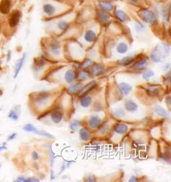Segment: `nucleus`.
Instances as JSON below:
<instances>
[{
	"mask_svg": "<svg viewBox=\"0 0 171 182\" xmlns=\"http://www.w3.org/2000/svg\"><path fill=\"white\" fill-rule=\"evenodd\" d=\"M52 99L50 93L47 92H42L37 93L34 98V102L38 107H44L48 105Z\"/></svg>",
	"mask_w": 171,
	"mask_h": 182,
	"instance_id": "obj_1",
	"label": "nucleus"
},
{
	"mask_svg": "<svg viewBox=\"0 0 171 182\" xmlns=\"http://www.w3.org/2000/svg\"><path fill=\"white\" fill-rule=\"evenodd\" d=\"M139 15L144 22L151 24H155L157 23V18H156L155 13L150 9H141L139 12Z\"/></svg>",
	"mask_w": 171,
	"mask_h": 182,
	"instance_id": "obj_2",
	"label": "nucleus"
},
{
	"mask_svg": "<svg viewBox=\"0 0 171 182\" xmlns=\"http://www.w3.org/2000/svg\"><path fill=\"white\" fill-rule=\"evenodd\" d=\"M97 86V83L95 81H92L88 83L82 89H81L80 92L78 96L80 97H82L83 96H84L87 95V93H89L91 90H92L94 87H96Z\"/></svg>",
	"mask_w": 171,
	"mask_h": 182,
	"instance_id": "obj_3",
	"label": "nucleus"
},
{
	"mask_svg": "<svg viewBox=\"0 0 171 182\" xmlns=\"http://www.w3.org/2000/svg\"><path fill=\"white\" fill-rule=\"evenodd\" d=\"M50 50L51 53L54 56H59L61 53L60 45L58 42L53 41L50 45Z\"/></svg>",
	"mask_w": 171,
	"mask_h": 182,
	"instance_id": "obj_4",
	"label": "nucleus"
},
{
	"mask_svg": "<svg viewBox=\"0 0 171 182\" xmlns=\"http://www.w3.org/2000/svg\"><path fill=\"white\" fill-rule=\"evenodd\" d=\"M88 123L89 126L92 127L93 129H96L100 127V126L102 125V121L96 115H92L91 116L88 120Z\"/></svg>",
	"mask_w": 171,
	"mask_h": 182,
	"instance_id": "obj_5",
	"label": "nucleus"
},
{
	"mask_svg": "<svg viewBox=\"0 0 171 182\" xmlns=\"http://www.w3.org/2000/svg\"><path fill=\"white\" fill-rule=\"evenodd\" d=\"M11 8V0H2L0 3V12L3 14L9 13Z\"/></svg>",
	"mask_w": 171,
	"mask_h": 182,
	"instance_id": "obj_6",
	"label": "nucleus"
},
{
	"mask_svg": "<svg viewBox=\"0 0 171 182\" xmlns=\"http://www.w3.org/2000/svg\"><path fill=\"white\" fill-rule=\"evenodd\" d=\"M151 59L154 63H159L162 60V53L157 48H156L150 56Z\"/></svg>",
	"mask_w": 171,
	"mask_h": 182,
	"instance_id": "obj_7",
	"label": "nucleus"
},
{
	"mask_svg": "<svg viewBox=\"0 0 171 182\" xmlns=\"http://www.w3.org/2000/svg\"><path fill=\"white\" fill-rule=\"evenodd\" d=\"M125 107L128 112L133 113L138 110V105L134 101L128 100L125 102Z\"/></svg>",
	"mask_w": 171,
	"mask_h": 182,
	"instance_id": "obj_8",
	"label": "nucleus"
},
{
	"mask_svg": "<svg viewBox=\"0 0 171 182\" xmlns=\"http://www.w3.org/2000/svg\"><path fill=\"white\" fill-rule=\"evenodd\" d=\"M50 118L54 123H59L61 122L63 118L62 113L59 110H55L51 114Z\"/></svg>",
	"mask_w": 171,
	"mask_h": 182,
	"instance_id": "obj_9",
	"label": "nucleus"
},
{
	"mask_svg": "<svg viewBox=\"0 0 171 182\" xmlns=\"http://www.w3.org/2000/svg\"><path fill=\"white\" fill-rule=\"evenodd\" d=\"M118 87H119V89H120V90H121V92L122 95L125 96H128L132 89V86L126 83H121L119 84Z\"/></svg>",
	"mask_w": 171,
	"mask_h": 182,
	"instance_id": "obj_10",
	"label": "nucleus"
},
{
	"mask_svg": "<svg viewBox=\"0 0 171 182\" xmlns=\"http://www.w3.org/2000/svg\"><path fill=\"white\" fill-rule=\"evenodd\" d=\"M20 12H18V11H16V12H14L9 20V24L10 26L12 27H15L16 25H17V24H18V22H19V21H20Z\"/></svg>",
	"mask_w": 171,
	"mask_h": 182,
	"instance_id": "obj_11",
	"label": "nucleus"
},
{
	"mask_svg": "<svg viewBox=\"0 0 171 182\" xmlns=\"http://www.w3.org/2000/svg\"><path fill=\"white\" fill-rule=\"evenodd\" d=\"M114 129L116 133L118 134H125L127 132L128 129V127L125 123H117L114 127Z\"/></svg>",
	"mask_w": 171,
	"mask_h": 182,
	"instance_id": "obj_12",
	"label": "nucleus"
},
{
	"mask_svg": "<svg viewBox=\"0 0 171 182\" xmlns=\"http://www.w3.org/2000/svg\"><path fill=\"white\" fill-rule=\"evenodd\" d=\"M65 82L68 83H72L75 81L76 74L75 72L72 70H68L66 71L64 75Z\"/></svg>",
	"mask_w": 171,
	"mask_h": 182,
	"instance_id": "obj_13",
	"label": "nucleus"
},
{
	"mask_svg": "<svg viewBox=\"0 0 171 182\" xmlns=\"http://www.w3.org/2000/svg\"><path fill=\"white\" fill-rule=\"evenodd\" d=\"M43 11L48 16H52L56 12V8L51 3H46L43 6Z\"/></svg>",
	"mask_w": 171,
	"mask_h": 182,
	"instance_id": "obj_14",
	"label": "nucleus"
},
{
	"mask_svg": "<svg viewBox=\"0 0 171 182\" xmlns=\"http://www.w3.org/2000/svg\"><path fill=\"white\" fill-rule=\"evenodd\" d=\"M84 39L88 43H92L95 42L96 39V35L95 32L92 30L87 31L84 35Z\"/></svg>",
	"mask_w": 171,
	"mask_h": 182,
	"instance_id": "obj_15",
	"label": "nucleus"
},
{
	"mask_svg": "<svg viewBox=\"0 0 171 182\" xmlns=\"http://www.w3.org/2000/svg\"><path fill=\"white\" fill-rule=\"evenodd\" d=\"M80 137L81 140L84 141H87L90 140V133L89 130L86 127H83L80 130Z\"/></svg>",
	"mask_w": 171,
	"mask_h": 182,
	"instance_id": "obj_16",
	"label": "nucleus"
},
{
	"mask_svg": "<svg viewBox=\"0 0 171 182\" xmlns=\"http://www.w3.org/2000/svg\"><path fill=\"white\" fill-rule=\"evenodd\" d=\"M98 19L101 23L105 24L108 23V21H110V16L104 11L100 10L98 12Z\"/></svg>",
	"mask_w": 171,
	"mask_h": 182,
	"instance_id": "obj_17",
	"label": "nucleus"
},
{
	"mask_svg": "<svg viewBox=\"0 0 171 182\" xmlns=\"http://www.w3.org/2000/svg\"><path fill=\"white\" fill-rule=\"evenodd\" d=\"M104 70V65L103 64H95L92 67V72L94 75H100Z\"/></svg>",
	"mask_w": 171,
	"mask_h": 182,
	"instance_id": "obj_18",
	"label": "nucleus"
},
{
	"mask_svg": "<svg viewBox=\"0 0 171 182\" xmlns=\"http://www.w3.org/2000/svg\"><path fill=\"white\" fill-rule=\"evenodd\" d=\"M148 65V62L147 60H140L134 64V68L136 70H144L147 68Z\"/></svg>",
	"mask_w": 171,
	"mask_h": 182,
	"instance_id": "obj_19",
	"label": "nucleus"
},
{
	"mask_svg": "<svg viewBox=\"0 0 171 182\" xmlns=\"http://www.w3.org/2000/svg\"><path fill=\"white\" fill-rule=\"evenodd\" d=\"M92 103V97L89 96H84L82 97L80 100V105L83 107H88Z\"/></svg>",
	"mask_w": 171,
	"mask_h": 182,
	"instance_id": "obj_20",
	"label": "nucleus"
},
{
	"mask_svg": "<svg viewBox=\"0 0 171 182\" xmlns=\"http://www.w3.org/2000/svg\"><path fill=\"white\" fill-rule=\"evenodd\" d=\"M154 111L156 114H157L158 115L161 116L162 118H168L169 117V115L168 114L165 109L162 108V107L159 106V105H157L154 107Z\"/></svg>",
	"mask_w": 171,
	"mask_h": 182,
	"instance_id": "obj_21",
	"label": "nucleus"
},
{
	"mask_svg": "<svg viewBox=\"0 0 171 182\" xmlns=\"http://www.w3.org/2000/svg\"><path fill=\"white\" fill-rule=\"evenodd\" d=\"M128 47L127 46L126 43L125 42L119 43L117 47H116V50H117L118 53L121 54L126 53L127 52H128Z\"/></svg>",
	"mask_w": 171,
	"mask_h": 182,
	"instance_id": "obj_22",
	"label": "nucleus"
},
{
	"mask_svg": "<svg viewBox=\"0 0 171 182\" xmlns=\"http://www.w3.org/2000/svg\"><path fill=\"white\" fill-rule=\"evenodd\" d=\"M83 86V84L82 83H77L76 84L70 86V87H68V92L72 94H74L76 93H77L78 91Z\"/></svg>",
	"mask_w": 171,
	"mask_h": 182,
	"instance_id": "obj_23",
	"label": "nucleus"
},
{
	"mask_svg": "<svg viewBox=\"0 0 171 182\" xmlns=\"http://www.w3.org/2000/svg\"><path fill=\"white\" fill-rule=\"evenodd\" d=\"M45 65V62L42 60H35L34 68L35 71H39L42 70Z\"/></svg>",
	"mask_w": 171,
	"mask_h": 182,
	"instance_id": "obj_24",
	"label": "nucleus"
},
{
	"mask_svg": "<svg viewBox=\"0 0 171 182\" xmlns=\"http://www.w3.org/2000/svg\"><path fill=\"white\" fill-rule=\"evenodd\" d=\"M159 89L158 87L154 86H150L148 87L147 89V93L149 96H156L159 94Z\"/></svg>",
	"mask_w": 171,
	"mask_h": 182,
	"instance_id": "obj_25",
	"label": "nucleus"
},
{
	"mask_svg": "<svg viewBox=\"0 0 171 182\" xmlns=\"http://www.w3.org/2000/svg\"><path fill=\"white\" fill-rule=\"evenodd\" d=\"M25 55L24 54V55L23 56V57H21V60L19 61V62H18V64H17V67H16V71H15V75H14V78H16L18 74L20 73L21 69V67H22L23 65H24V61H25Z\"/></svg>",
	"mask_w": 171,
	"mask_h": 182,
	"instance_id": "obj_26",
	"label": "nucleus"
},
{
	"mask_svg": "<svg viewBox=\"0 0 171 182\" xmlns=\"http://www.w3.org/2000/svg\"><path fill=\"white\" fill-rule=\"evenodd\" d=\"M134 59L132 57H130V56H127L122 58L121 60L119 61L118 64L120 65H130V64H132L133 61H134Z\"/></svg>",
	"mask_w": 171,
	"mask_h": 182,
	"instance_id": "obj_27",
	"label": "nucleus"
},
{
	"mask_svg": "<svg viewBox=\"0 0 171 182\" xmlns=\"http://www.w3.org/2000/svg\"><path fill=\"white\" fill-rule=\"evenodd\" d=\"M116 17L117 19H118L122 22H125L127 20V16L126 14L124 13L121 10H117L115 13Z\"/></svg>",
	"mask_w": 171,
	"mask_h": 182,
	"instance_id": "obj_28",
	"label": "nucleus"
},
{
	"mask_svg": "<svg viewBox=\"0 0 171 182\" xmlns=\"http://www.w3.org/2000/svg\"><path fill=\"white\" fill-rule=\"evenodd\" d=\"M162 16L164 20L165 21H169L170 17V4H169L166 7H165V9L163 11Z\"/></svg>",
	"mask_w": 171,
	"mask_h": 182,
	"instance_id": "obj_29",
	"label": "nucleus"
},
{
	"mask_svg": "<svg viewBox=\"0 0 171 182\" xmlns=\"http://www.w3.org/2000/svg\"><path fill=\"white\" fill-rule=\"evenodd\" d=\"M68 23L65 21H60L58 24V27L61 31H65L68 28Z\"/></svg>",
	"mask_w": 171,
	"mask_h": 182,
	"instance_id": "obj_30",
	"label": "nucleus"
},
{
	"mask_svg": "<svg viewBox=\"0 0 171 182\" xmlns=\"http://www.w3.org/2000/svg\"><path fill=\"white\" fill-rule=\"evenodd\" d=\"M81 125V122L79 121V120H75L73 122H72L70 126V128L73 130V131H76L77 130L78 127L80 126Z\"/></svg>",
	"mask_w": 171,
	"mask_h": 182,
	"instance_id": "obj_31",
	"label": "nucleus"
},
{
	"mask_svg": "<svg viewBox=\"0 0 171 182\" xmlns=\"http://www.w3.org/2000/svg\"><path fill=\"white\" fill-rule=\"evenodd\" d=\"M154 75V73L153 71L148 70L147 71L145 72L144 74L143 75V78L144 80H147V81H148L149 79L151 78L152 77H153Z\"/></svg>",
	"mask_w": 171,
	"mask_h": 182,
	"instance_id": "obj_32",
	"label": "nucleus"
},
{
	"mask_svg": "<svg viewBox=\"0 0 171 182\" xmlns=\"http://www.w3.org/2000/svg\"><path fill=\"white\" fill-rule=\"evenodd\" d=\"M90 77V74L87 71L85 70H83L79 74V78L83 80V79H88Z\"/></svg>",
	"mask_w": 171,
	"mask_h": 182,
	"instance_id": "obj_33",
	"label": "nucleus"
},
{
	"mask_svg": "<svg viewBox=\"0 0 171 182\" xmlns=\"http://www.w3.org/2000/svg\"><path fill=\"white\" fill-rule=\"evenodd\" d=\"M17 181H24V182H32V181H39V180L35 178H25L24 177H18Z\"/></svg>",
	"mask_w": 171,
	"mask_h": 182,
	"instance_id": "obj_34",
	"label": "nucleus"
},
{
	"mask_svg": "<svg viewBox=\"0 0 171 182\" xmlns=\"http://www.w3.org/2000/svg\"><path fill=\"white\" fill-rule=\"evenodd\" d=\"M37 129L35 128V127L32 125V124H26L25 125L24 127V129L25 131V132H33L34 133L35 132V130Z\"/></svg>",
	"mask_w": 171,
	"mask_h": 182,
	"instance_id": "obj_35",
	"label": "nucleus"
},
{
	"mask_svg": "<svg viewBox=\"0 0 171 182\" xmlns=\"http://www.w3.org/2000/svg\"><path fill=\"white\" fill-rule=\"evenodd\" d=\"M92 61L89 58H87L84 61V62L81 64V67L83 69H86L88 68L89 66H90L91 64H92Z\"/></svg>",
	"mask_w": 171,
	"mask_h": 182,
	"instance_id": "obj_36",
	"label": "nucleus"
},
{
	"mask_svg": "<svg viewBox=\"0 0 171 182\" xmlns=\"http://www.w3.org/2000/svg\"><path fill=\"white\" fill-rule=\"evenodd\" d=\"M102 4L103 8L106 10L108 11V12H111V11L113 9V5H112L110 3L108 2H104Z\"/></svg>",
	"mask_w": 171,
	"mask_h": 182,
	"instance_id": "obj_37",
	"label": "nucleus"
},
{
	"mask_svg": "<svg viewBox=\"0 0 171 182\" xmlns=\"http://www.w3.org/2000/svg\"><path fill=\"white\" fill-rule=\"evenodd\" d=\"M114 115L116 118H121L125 115V111H124L121 108H118L114 111Z\"/></svg>",
	"mask_w": 171,
	"mask_h": 182,
	"instance_id": "obj_38",
	"label": "nucleus"
},
{
	"mask_svg": "<svg viewBox=\"0 0 171 182\" xmlns=\"http://www.w3.org/2000/svg\"><path fill=\"white\" fill-rule=\"evenodd\" d=\"M8 118L12 119L14 121H17L19 118V116H18V114H17V112L14 110H11L9 112V114L8 115Z\"/></svg>",
	"mask_w": 171,
	"mask_h": 182,
	"instance_id": "obj_39",
	"label": "nucleus"
},
{
	"mask_svg": "<svg viewBox=\"0 0 171 182\" xmlns=\"http://www.w3.org/2000/svg\"><path fill=\"white\" fill-rule=\"evenodd\" d=\"M100 132L101 133H103V134H106L109 132V130H110V126L108 125H104L102 126H100Z\"/></svg>",
	"mask_w": 171,
	"mask_h": 182,
	"instance_id": "obj_40",
	"label": "nucleus"
},
{
	"mask_svg": "<svg viewBox=\"0 0 171 182\" xmlns=\"http://www.w3.org/2000/svg\"><path fill=\"white\" fill-rule=\"evenodd\" d=\"M144 25L142 24L141 22H139L137 23L135 25V28H136V30L138 32H142L143 31H144Z\"/></svg>",
	"mask_w": 171,
	"mask_h": 182,
	"instance_id": "obj_41",
	"label": "nucleus"
},
{
	"mask_svg": "<svg viewBox=\"0 0 171 182\" xmlns=\"http://www.w3.org/2000/svg\"><path fill=\"white\" fill-rule=\"evenodd\" d=\"M32 159L35 160V161H36V160H38L39 159V155L38 154V153H37L36 151H34L32 153Z\"/></svg>",
	"mask_w": 171,
	"mask_h": 182,
	"instance_id": "obj_42",
	"label": "nucleus"
},
{
	"mask_svg": "<svg viewBox=\"0 0 171 182\" xmlns=\"http://www.w3.org/2000/svg\"><path fill=\"white\" fill-rule=\"evenodd\" d=\"M162 48L164 51H165V52L166 53H170V46L167 44H165V43H164L162 45Z\"/></svg>",
	"mask_w": 171,
	"mask_h": 182,
	"instance_id": "obj_43",
	"label": "nucleus"
},
{
	"mask_svg": "<svg viewBox=\"0 0 171 182\" xmlns=\"http://www.w3.org/2000/svg\"><path fill=\"white\" fill-rule=\"evenodd\" d=\"M161 157L163 160H165V161H168L170 159V158L166 154H161Z\"/></svg>",
	"mask_w": 171,
	"mask_h": 182,
	"instance_id": "obj_44",
	"label": "nucleus"
},
{
	"mask_svg": "<svg viewBox=\"0 0 171 182\" xmlns=\"http://www.w3.org/2000/svg\"><path fill=\"white\" fill-rule=\"evenodd\" d=\"M139 181V178H138V177H136V176H133L131 177V178L129 180V181H130V182H132V181Z\"/></svg>",
	"mask_w": 171,
	"mask_h": 182,
	"instance_id": "obj_45",
	"label": "nucleus"
},
{
	"mask_svg": "<svg viewBox=\"0 0 171 182\" xmlns=\"http://www.w3.org/2000/svg\"><path fill=\"white\" fill-rule=\"evenodd\" d=\"M87 181H96V179L94 177H93V176H88V178H87Z\"/></svg>",
	"mask_w": 171,
	"mask_h": 182,
	"instance_id": "obj_46",
	"label": "nucleus"
},
{
	"mask_svg": "<svg viewBox=\"0 0 171 182\" xmlns=\"http://www.w3.org/2000/svg\"><path fill=\"white\" fill-rule=\"evenodd\" d=\"M17 136V134L15 133H13V134H12L11 135V136L8 137V140L9 141H10V140H13L14 138L16 137V136Z\"/></svg>",
	"mask_w": 171,
	"mask_h": 182,
	"instance_id": "obj_47",
	"label": "nucleus"
},
{
	"mask_svg": "<svg viewBox=\"0 0 171 182\" xmlns=\"http://www.w3.org/2000/svg\"><path fill=\"white\" fill-rule=\"evenodd\" d=\"M170 67V64H166V65H165V66L163 67V70L164 71H166Z\"/></svg>",
	"mask_w": 171,
	"mask_h": 182,
	"instance_id": "obj_48",
	"label": "nucleus"
},
{
	"mask_svg": "<svg viewBox=\"0 0 171 182\" xmlns=\"http://www.w3.org/2000/svg\"><path fill=\"white\" fill-rule=\"evenodd\" d=\"M2 150H7V147H5L4 145H3V146L0 147V151H1Z\"/></svg>",
	"mask_w": 171,
	"mask_h": 182,
	"instance_id": "obj_49",
	"label": "nucleus"
},
{
	"mask_svg": "<svg viewBox=\"0 0 171 182\" xmlns=\"http://www.w3.org/2000/svg\"><path fill=\"white\" fill-rule=\"evenodd\" d=\"M0 167H1V165H0Z\"/></svg>",
	"mask_w": 171,
	"mask_h": 182,
	"instance_id": "obj_50",
	"label": "nucleus"
}]
</instances>
